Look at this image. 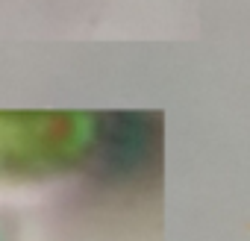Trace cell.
Segmentation results:
<instances>
[{
  "label": "cell",
  "mask_w": 250,
  "mask_h": 241,
  "mask_svg": "<svg viewBox=\"0 0 250 241\" xmlns=\"http://www.w3.org/2000/svg\"><path fill=\"white\" fill-rule=\"evenodd\" d=\"M94 144V115L0 112V180H42L83 165Z\"/></svg>",
  "instance_id": "1"
}]
</instances>
